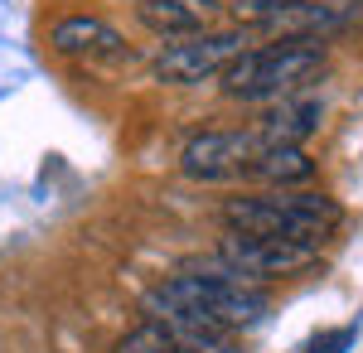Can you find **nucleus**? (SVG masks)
<instances>
[{"label": "nucleus", "instance_id": "obj_1", "mask_svg": "<svg viewBox=\"0 0 363 353\" xmlns=\"http://www.w3.org/2000/svg\"><path fill=\"white\" fill-rule=\"evenodd\" d=\"M344 223L339 203L330 194L310 189H272V194H242L223 203V228L238 237H286V242L325 247Z\"/></svg>", "mask_w": 363, "mask_h": 353}, {"label": "nucleus", "instance_id": "obj_2", "mask_svg": "<svg viewBox=\"0 0 363 353\" xmlns=\"http://www.w3.org/2000/svg\"><path fill=\"white\" fill-rule=\"evenodd\" d=\"M320 68H325L320 39H281V44H262V49L233 58L223 68V92L242 102L296 97L310 78H320Z\"/></svg>", "mask_w": 363, "mask_h": 353}, {"label": "nucleus", "instance_id": "obj_3", "mask_svg": "<svg viewBox=\"0 0 363 353\" xmlns=\"http://www.w3.org/2000/svg\"><path fill=\"white\" fill-rule=\"evenodd\" d=\"M169 286L179 291V296L189 300L194 310H203L208 320L218 329H228V334H238V329H252L262 325V315L272 310V300H267V291H257L252 281H242V276H233L223 267V271H208V276H169Z\"/></svg>", "mask_w": 363, "mask_h": 353}, {"label": "nucleus", "instance_id": "obj_4", "mask_svg": "<svg viewBox=\"0 0 363 353\" xmlns=\"http://www.w3.org/2000/svg\"><path fill=\"white\" fill-rule=\"evenodd\" d=\"M242 54H247V29L189 34V39H174L165 54L155 58V78L169 82V87H194L203 78H223V68Z\"/></svg>", "mask_w": 363, "mask_h": 353}, {"label": "nucleus", "instance_id": "obj_5", "mask_svg": "<svg viewBox=\"0 0 363 353\" xmlns=\"http://www.w3.org/2000/svg\"><path fill=\"white\" fill-rule=\"evenodd\" d=\"M218 262L242 281H277V276L310 271L320 262V247L286 242V237H238V232H228V242L218 247Z\"/></svg>", "mask_w": 363, "mask_h": 353}, {"label": "nucleus", "instance_id": "obj_6", "mask_svg": "<svg viewBox=\"0 0 363 353\" xmlns=\"http://www.w3.org/2000/svg\"><path fill=\"white\" fill-rule=\"evenodd\" d=\"M267 150V140L257 136V131H203L184 145V174L189 179H203V184H213V179H247L252 160Z\"/></svg>", "mask_w": 363, "mask_h": 353}, {"label": "nucleus", "instance_id": "obj_7", "mask_svg": "<svg viewBox=\"0 0 363 353\" xmlns=\"http://www.w3.org/2000/svg\"><path fill=\"white\" fill-rule=\"evenodd\" d=\"M354 20L349 10L339 5H320V0H286L281 10H272L267 20H257L262 34L272 39H320V34H335Z\"/></svg>", "mask_w": 363, "mask_h": 353}, {"label": "nucleus", "instance_id": "obj_8", "mask_svg": "<svg viewBox=\"0 0 363 353\" xmlns=\"http://www.w3.org/2000/svg\"><path fill=\"white\" fill-rule=\"evenodd\" d=\"M218 0H140L136 15L140 25L160 39H189V34H208V25L218 20Z\"/></svg>", "mask_w": 363, "mask_h": 353}, {"label": "nucleus", "instance_id": "obj_9", "mask_svg": "<svg viewBox=\"0 0 363 353\" xmlns=\"http://www.w3.org/2000/svg\"><path fill=\"white\" fill-rule=\"evenodd\" d=\"M49 44L63 58H121L126 54V39L116 34L107 20H92V15H68L49 29Z\"/></svg>", "mask_w": 363, "mask_h": 353}, {"label": "nucleus", "instance_id": "obj_10", "mask_svg": "<svg viewBox=\"0 0 363 353\" xmlns=\"http://www.w3.org/2000/svg\"><path fill=\"white\" fill-rule=\"evenodd\" d=\"M320 121H325V102H315V97H281L277 107L257 121V136L267 145H306V136L320 131Z\"/></svg>", "mask_w": 363, "mask_h": 353}, {"label": "nucleus", "instance_id": "obj_11", "mask_svg": "<svg viewBox=\"0 0 363 353\" xmlns=\"http://www.w3.org/2000/svg\"><path fill=\"white\" fill-rule=\"evenodd\" d=\"M310 174H315V160L306 155V145H267L247 169V179L272 184V189H296Z\"/></svg>", "mask_w": 363, "mask_h": 353}, {"label": "nucleus", "instance_id": "obj_12", "mask_svg": "<svg viewBox=\"0 0 363 353\" xmlns=\"http://www.w3.org/2000/svg\"><path fill=\"white\" fill-rule=\"evenodd\" d=\"M116 353H199L189 349L184 339H174L165 325H155V320H145L140 329H131L121 344H116Z\"/></svg>", "mask_w": 363, "mask_h": 353}, {"label": "nucleus", "instance_id": "obj_13", "mask_svg": "<svg viewBox=\"0 0 363 353\" xmlns=\"http://www.w3.org/2000/svg\"><path fill=\"white\" fill-rule=\"evenodd\" d=\"M281 5H286V0H233V10H238L242 20H252V25H257V20H267V15L281 10Z\"/></svg>", "mask_w": 363, "mask_h": 353}, {"label": "nucleus", "instance_id": "obj_14", "mask_svg": "<svg viewBox=\"0 0 363 353\" xmlns=\"http://www.w3.org/2000/svg\"><path fill=\"white\" fill-rule=\"evenodd\" d=\"M349 344H354V329H339V334H330V339H320L310 353H344Z\"/></svg>", "mask_w": 363, "mask_h": 353}]
</instances>
